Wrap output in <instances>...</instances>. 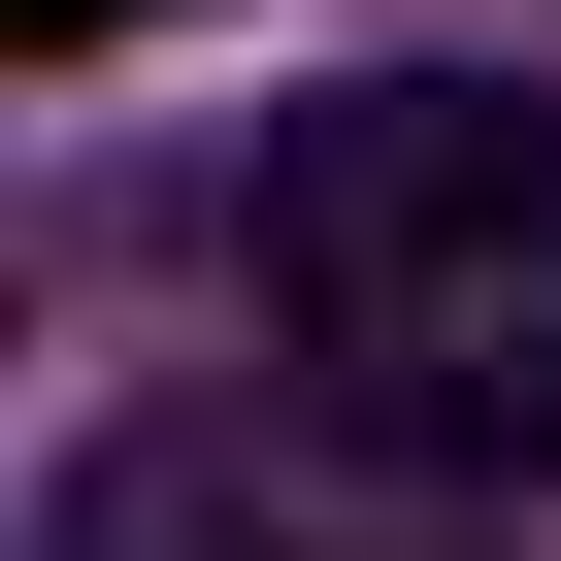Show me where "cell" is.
I'll return each mask as SVG.
<instances>
[{
    "label": "cell",
    "instance_id": "7a4b0ae2",
    "mask_svg": "<svg viewBox=\"0 0 561 561\" xmlns=\"http://www.w3.org/2000/svg\"><path fill=\"white\" fill-rule=\"evenodd\" d=\"M34 561H298V528H264L231 430H67L34 462Z\"/></svg>",
    "mask_w": 561,
    "mask_h": 561
},
{
    "label": "cell",
    "instance_id": "3957f363",
    "mask_svg": "<svg viewBox=\"0 0 561 561\" xmlns=\"http://www.w3.org/2000/svg\"><path fill=\"white\" fill-rule=\"evenodd\" d=\"M0 34H34V67H67V34H133V0H0Z\"/></svg>",
    "mask_w": 561,
    "mask_h": 561
},
{
    "label": "cell",
    "instance_id": "6da1fadb",
    "mask_svg": "<svg viewBox=\"0 0 561 561\" xmlns=\"http://www.w3.org/2000/svg\"><path fill=\"white\" fill-rule=\"evenodd\" d=\"M231 264H264V364H298L364 462H430V495H561V100H495V67H364V100L264 133Z\"/></svg>",
    "mask_w": 561,
    "mask_h": 561
}]
</instances>
